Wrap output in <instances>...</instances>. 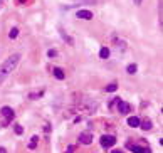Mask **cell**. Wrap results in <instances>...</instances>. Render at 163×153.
<instances>
[{"label":"cell","mask_w":163,"mask_h":153,"mask_svg":"<svg viewBox=\"0 0 163 153\" xmlns=\"http://www.w3.org/2000/svg\"><path fill=\"white\" fill-rule=\"evenodd\" d=\"M79 141L83 143V145H89V143H93V133H89V131L81 133V135H79Z\"/></svg>","instance_id":"277c9868"},{"label":"cell","mask_w":163,"mask_h":153,"mask_svg":"<svg viewBox=\"0 0 163 153\" xmlns=\"http://www.w3.org/2000/svg\"><path fill=\"white\" fill-rule=\"evenodd\" d=\"M47 56H49V57H56V56H57V52H56V51H49Z\"/></svg>","instance_id":"e0dca14e"},{"label":"cell","mask_w":163,"mask_h":153,"mask_svg":"<svg viewBox=\"0 0 163 153\" xmlns=\"http://www.w3.org/2000/svg\"><path fill=\"white\" fill-rule=\"evenodd\" d=\"M99 57H101V59H108L109 57V49L108 47H101V51H99Z\"/></svg>","instance_id":"7c38bea8"},{"label":"cell","mask_w":163,"mask_h":153,"mask_svg":"<svg viewBox=\"0 0 163 153\" xmlns=\"http://www.w3.org/2000/svg\"><path fill=\"white\" fill-rule=\"evenodd\" d=\"M19 59H20V56L14 54V56H10V57H7L4 61V64L0 66V83H4L5 77H7L8 74L15 69V66L19 64Z\"/></svg>","instance_id":"6da1fadb"},{"label":"cell","mask_w":163,"mask_h":153,"mask_svg":"<svg viewBox=\"0 0 163 153\" xmlns=\"http://www.w3.org/2000/svg\"><path fill=\"white\" fill-rule=\"evenodd\" d=\"M74 151V146H67V151H66V153H73Z\"/></svg>","instance_id":"ac0fdd59"},{"label":"cell","mask_w":163,"mask_h":153,"mask_svg":"<svg viewBox=\"0 0 163 153\" xmlns=\"http://www.w3.org/2000/svg\"><path fill=\"white\" fill-rule=\"evenodd\" d=\"M116 145V138L113 135H104L101 136V146L103 148H111V146Z\"/></svg>","instance_id":"3957f363"},{"label":"cell","mask_w":163,"mask_h":153,"mask_svg":"<svg viewBox=\"0 0 163 153\" xmlns=\"http://www.w3.org/2000/svg\"><path fill=\"white\" fill-rule=\"evenodd\" d=\"M15 113L14 109L10 108V106H4V108L0 109V126H8V124L12 123V120H14Z\"/></svg>","instance_id":"7a4b0ae2"},{"label":"cell","mask_w":163,"mask_h":153,"mask_svg":"<svg viewBox=\"0 0 163 153\" xmlns=\"http://www.w3.org/2000/svg\"><path fill=\"white\" fill-rule=\"evenodd\" d=\"M77 17L84 19V20H91L93 19V12L91 10H77Z\"/></svg>","instance_id":"52a82bcc"},{"label":"cell","mask_w":163,"mask_h":153,"mask_svg":"<svg viewBox=\"0 0 163 153\" xmlns=\"http://www.w3.org/2000/svg\"><path fill=\"white\" fill-rule=\"evenodd\" d=\"M140 124H141V128L146 131V130H150V128H151V120H148V118H146V120L140 121Z\"/></svg>","instance_id":"8fae6325"},{"label":"cell","mask_w":163,"mask_h":153,"mask_svg":"<svg viewBox=\"0 0 163 153\" xmlns=\"http://www.w3.org/2000/svg\"><path fill=\"white\" fill-rule=\"evenodd\" d=\"M0 2H2V0H0Z\"/></svg>","instance_id":"7402d4cb"},{"label":"cell","mask_w":163,"mask_h":153,"mask_svg":"<svg viewBox=\"0 0 163 153\" xmlns=\"http://www.w3.org/2000/svg\"><path fill=\"white\" fill-rule=\"evenodd\" d=\"M136 69H138V67H136V64H130V66L126 67L128 74H134V73H136Z\"/></svg>","instance_id":"5bb4252c"},{"label":"cell","mask_w":163,"mask_h":153,"mask_svg":"<svg viewBox=\"0 0 163 153\" xmlns=\"http://www.w3.org/2000/svg\"><path fill=\"white\" fill-rule=\"evenodd\" d=\"M130 148L133 150V153H151V150L146 146H140V145H130Z\"/></svg>","instance_id":"8992f818"},{"label":"cell","mask_w":163,"mask_h":153,"mask_svg":"<svg viewBox=\"0 0 163 153\" xmlns=\"http://www.w3.org/2000/svg\"><path fill=\"white\" fill-rule=\"evenodd\" d=\"M116 89H118V84H114V83H111V84L106 86V93H114Z\"/></svg>","instance_id":"4fadbf2b"},{"label":"cell","mask_w":163,"mask_h":153,"mask_svg":"<svg viewBox=\"0 0 163 153\" xmlns=\"http://www.w3.org/2000/svg\"><path fill=\"white\" fill-rule=\"evenodd\" d=\"M113 153H123V151H120V150H116V151H113Z\"/></svg>","instance_id":"44dd1931"},{"label":"cell","mask_w":163,"mask_h":153,"mask_svg":"<svg viewBox=\"0 0 163 153\" xmlns=\"http://www.w3.org/2000/svg\"><path fill=\"white\" fill-rule=\"evenodd\" d=\"M52 74H54V77L56 79H59V81H62L66 77V73L61 69V67H54V71H52Z\"/></svg>","instance_id":"ba28073f"},{"label":"cell","mask_w":163,"mask_h":153,"mask_svg":"<svg viewBox=\"0 0 163 153\" xmlns=\"http://www.w3.org/2000/svg\"><path fill=\"white\" fill-rule=\"evenodd\" d=\"M17 36H19V29H17V27H14V29L8 32V37H10V39H15Z\"/></svg>","instance_id":"9a60e30c"},{"label":"cell","mask_w":163,"mask_h":153,"mask_svg":"<svg viewBox=\"0 0 163 153\" xmlns=\"http://www.w3.org/2000/svg\"><path fill=\"white\" fill-rule=\"evenodd\" d=\"M128 124L133 126V128H136V126H140V120H138L136 116H131V118H128Z\"/></svg>","instance_id":"30bf717a"},{"label":"cell","mask_w":163,"mask_h":153,"mask_svg":"<svg viewBox=\"0 0 163 153\" xmlns=\"http://www.w3.org/2000/svg\"><path fill=\"white\" fill-rule=\"evenodd\" d=\"M0 153H7V150H5L4 146H0Z\"/></svg>","instance_id":"d6986e66"},{"label":"cell","mask_w":163,"mask_h":153,"mask_svg":"<svg viewBox=\"0 0 163 153\" xmlns=\"http://www.w3.org/2000/svg\"><path fill=\"white\" fill-rule=\"evenodd\" d=\"M118 111H120L121 114H128L131 111V106L128 104L126 101H120V99H118Z\"/></svg>","instance_id":"5b68a950"},{"label":"cell","mask_w":163,"mask_h":153,"mask_svg":"<svg viewBox=\"0 0 163 153\" xmlns=\"http://www.w3.org/2000/svg\"><path fill=\"white\" fill-rule=\"evenodd\" d=\"M141 2H143V0H134V4H136V5H141Z\"/></svg>","instance_id":"ffe728a7"},{"label":"cell","mask_w":163,"mask_h":153,"mask_svg":"<svg viewBox=\"0 0 163 153\" xmlns=\"http://www.w3.org/2000/svg\"><path fill=\"white\" fill-rule=\"evenodd\" d=\"M14 131L17 135H22V133H24V128H22L20 124H14Z\"/></svg>","instance_id":"2e32d148"},{"label":"cell","mask_w":163,"mask_h":153,"mask_svg":"<svg viewBox=\"0 0 163 153\" xmlns=\"http://www.w3.org/2000/svg\"><path fill=\"white\" fill-rule=\"evenodd\" d=\"M37 143H39V136H36V135H34L32 138H30V141H29V150H36Z\"/></svg>","instance_id":"9c48e42d"}]
</instances>
